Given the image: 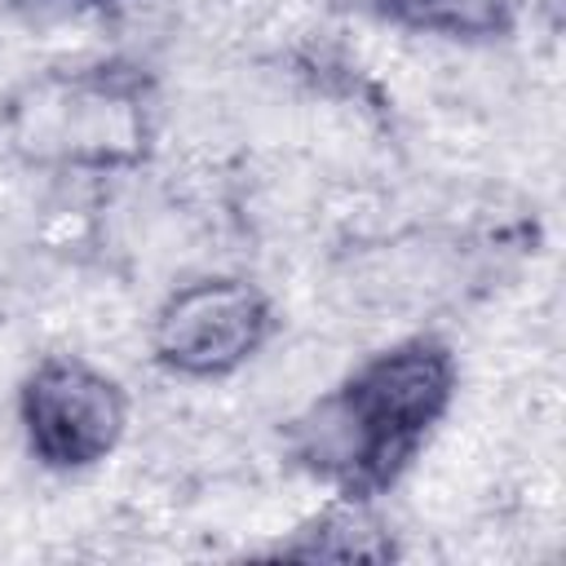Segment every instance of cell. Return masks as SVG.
Wrapping results in <instances>:
<instances>
[{
    "instance_id": "1",
    "label": "cell",
    "mask_w": 566,
    "mask_h": 566,
    "mask_svg": "<svg viewBox=\"0 0 566 566\" xmlns=\"http://www.w3.org/2000/svg\"><path fill=\"white\" fill-rule=\"evenodd\" d=\"M455 398V354L433 336L398 340L358 363L296 424V460L340 500L371 504L420 455Z\"/></svg>"
},
{
    "instance_id": "2",
    "label": "cell",
    "mask_w": 566,
    "mask_h": 566,
    "mask_svg": "<svg viewBox=\"0 0 566 566\" xmlns=\"http://www.w3.org/2000/svg\"><path fill=\"white\" fill-rule=\"evenodd\" d=\"M0 124L35 168H133L155 137V88L124 62L53 66L4 102Z\"/></svg>"
},
{
    "instance_id": "3",
    "label": "cell",
    "mask_w": 566,
    "mask_h": 566,
    "mask_svg": "<svg viewBox=\"0 0 566 566\" xmlns=\"http://www.w3.org/2000/svg\"><path fill=\"white\" fill-rule=\"evenodd\" d=\"M18 416L27 447L44 469L80 473L119 447L128 424V394L88 358L49 354L27 371Z\"/></svg>"
},
{
    "instance_id": "4",
    "label": "cell",
    "mask_w": 566,
    "mask_h": 566,
    "mask_svg": "<svg viewBox=\"0 0 566 566\" xmlns=\"http://www.w3.org/2000/svg\"><path fill=\"white\" fill-rule=\"evenodd\" d=\"M274 332L270 296L248 279H195L164 296L150 323V354L186 380H221L252 363Z\"/></svg>"
},
{
    "instance_id": "5",
    "label": "cell",
    "mask_w": 566,
    "mask_h": 566,
    "mask_svg": "<svg viewBox=\"0 0 566 566\" xmlns=\"http://www.w3.org/2000/svg\"><path fill=\"white\" fill-rule=\"evenodd\" d=\"M274 553L279 557H305V562H314V557H323V562H385L398 548L363 500H340L323 517L301 526L296 539L279 544Z\"/></svg>"
},
{
    "instance_id": "6",
    "label": "cell",
    "mask_w": 566,
    "mask_h": 566,
    "mask_svg": "<svg viewBox=\"0 0 566 566\" xmlns=\"http://www.w3.org/2000/svg\"><path fill=\"white\" fill-rule=\"evenodd\" d=\"M376 9L407 31L447 40H500L513 31V0H376Z\"/></svg>"
},
{
    "instance_id": "7",
    "label": "cell",
    "mask_w": 566,
    "mask_h": 566,
    "mask_svg": "<svg viewBox=\"0 0 566 566\" xmlns=\"http://www.w3.org/2000/svg\"><path fill=\"white\" fill-rule=\"evenodd\" d=\"M22 9H40V13H111L124 0H9Z\"/></svg>"
}]
</instances>
